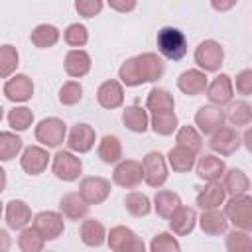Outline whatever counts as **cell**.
Instances as JSON below:
<instances>
[{
	"instance_id": "6da1fadb",
	"label": "cell",
	"mask_w": 252,
	"mask_h": 252,
	"mask_svg": "<svg viewBox=\"0 0 252 252\" xmlns=\"http://www.w3.org/2000/svg\"><path fill=\"white\" fill-rule=\"evenodd\" d=\"M156 43H158L159 55L169 61H181L187 53V37L181 30L173 26L161 28L156 35Z\"/></svg>"
},
{
	"instance_id": "7a4b0ae2",
	"label": "cell",
	"mask_w": 252,
	"mask_h": 252,
	"mask_svg": "<svg viewBox=\"0 0 252 252\" xmlns=\"http://www.w3.org/2000/svg\"><path fill=\"white\" fill-rule=\"evenodd\" d=\"M224 215L228 222L234 224V228L252 232V197L242 193L234 195L224 203Z\"/></svg>"
},
{
	"instance_id": "3957f363",
	"label": "cell",
	"mask_w": 252,
	"mask_h": 252,
	"mask_svg": "<svg viewBox=\"0 0 252 252\" xmlns=\"http://www.w3.org/2000/svg\"><path fill=\"white\" fill-rule=\"evenodd\" d=\"M51 171L59 181H77L83 171V161L71 150H59L51 158Z\"/></svg>"
},
{
	"instance_id": "277c9868",
	"label": "cell",
	"mask_w": 252,
	"mask_h": 252,
	"mask_svg": "<svg viewBox=\"0 0 252 252\" xmlns=\"http://www.w3.org/2000/svg\"><path fill=\"white\" fill-rule=\"evenodd\" d=\"M65 138H67V124L57 116L43 118L35 126V140L45 148H59L65 142Z\"/></svg>"
},
{
	"instance_id": "5b68a950",
	"label": "cell",
	"mask_w": 252,
	"mask_h": 252,
	"mask_svg": "<svg viewBox=\"0 0 252 252\" xmlns=\"http://www.w3.org/2000/svg\"><path fill=\"white\" fill-rule=\"evenodd\" d=\"M195 63L205 73H217L224 61V49L215 39H205L195 47Z\"/></svg>"
},
{
	"instance_id": "8992f818",
	"label": "cell",
	"mask_w": 252,
	"mask_h": 252,
	"mask_svg": "<svg viewBox=\"0 0 252 252\" xmlns=\"http://www.w3.org/2000/svg\"><path fill=\"white\" fill-rule=\"evenodd\" d=\"M108 248L114 252H144L146 246L142 242V238L128 226H112L108 236H106Z\"/></svg>"
},
{
	"instance_id": "52a82bcc",
	"label": "cell",
	"mask_w": 252,
	"mask_h": 252,
	"mask_svg": "<svg viewBox=\"0 0 252 252\" xmlns=\"http://www.w3.org/2000/svg\"><path fill=\"white\" fill-rule=\"evenodd\" d=\"M142 169L146 185L154 189H159L167 181V158H163L159 152H148L142 159Z\"/></svg>"
},
{
	"instance_id": "ba28073f",
	"label": "cell",
	"mask_w": 252,
	"mask_h": 252,
	"mask_svg": "<svg viewBox=\"0 0 252 252\" xmlns=\"http://www.w3.org/2000/svg\"><path fill=\"white\" fill-rule=\"evenodd\" d=\"M112 181H114V185L124 187V189H134V187H138V185L144 181L142 163L136 161V159H120V161L114 165Z\"/></svg>"
},
{
	"instance_id": "9c48e42d",
	"label": "cell",
	"mask_w": 252,
	"mask_h": 252,
	"mask_svg": "<svg viewBox=\"0 0 252 252\" xmlns=\"http://www.w3.org/2000/svg\"><path fill=\"white\" fill-rule=\"evenodd\" d=\"M32 224H33V228L45 238V242L59 238V236L63 234V230H65L63 213H61V211H59V213H57V211H41V213H37V215L33 217Z\"/></svg>"
},
{
	"instance_id": "30bf717a",
	"label": "cell",
	"mask_w": 252,
	"mask_h": 252,
	"mask_svg": "<svg viewBox=\"0 0 252 252\" xmlns=\"http://www.w3.org/2000/svg\"><path fill=\"white\" fill-rule=\"evenodd\" d=\"M240 144H242V136L232 126H220L215 134H211V140H209L211 150L224 158L232 156L240 148Z\"/></svg>"
},
{
	"instance_id": "8fae6325",
	"label": "cell",
	"mask_w": 252,
	"mask_h": 252,
	"mask_svg": "<svg viewBox=\"0 0 252 252\" xmlns=\"http://www.w3.org/2000/svg\"><path fill=\"white\" fill-rule=\"evenodd\" d=\"M224 122H226V114L217 104H205L195 112V126L205 136L215 134L220 126H224Z\"/></svg>"
},
{
	"instance_id": "7c38bea8",
	"label": "cell",
	"mask_w": 252,
	"mask_h": 252,
	"mask_svg": "<svg viewBox=\"0 0 252 252\" xmlns=\"http://www.w3.org/2000/svg\"><path fill=\"white\" fill-rule=\"evenodd\" d=\"M79 193L89 205H100L110 195V181L104 177H96V175L83 177L79 183Z\"/></svg>"
},
{
	"instance_id": "4fadbf2b",
	"label": "cell",
	"mask_w": 252,
	"mask_h": 252,
	"mask_svg": "<svg viewBox=\"0 0 252 252\" xmlns=\"http://www.w3.org/2000/svg\"><path fill=\"white\" fill-rule=\"evenodd\" d=\"M2 93L12 102H26L33 96V81L24 73H16L6 79Z\"/></svg>"
},
{
	"instance_id": "5bb4252c",
	"label": "cell",
	"mask_w": 252,
	"mask_h": 252,
	"mask_svg": "<svg viewBox=\"0 0 252 252\" xmlns=\"http://www.w3.org/2000/svg\"><path fill=\"white\" fill-rule=\"evenodd\" d=\"M96 142V134L94 128L85 124V122H77L75 126H71L69 134H67V148L75 154H87L93 150Z\"/></svg>"
},
{
	"instance_id": "9a60e30c",
	"label": "cell",
	"mask_w": 252,
	"mask_h": 252,
	"mask_svg": "<svg viewBox=\"0 0 252 252\" xmlns=\"http://www.w3.org/2000/svg\"><path fill=\"white\" fill-rule=\"evenodd\" d=\"M205 94L211 104H217V106L228 104L232 102V96H234V83L226 73H220L209 83Z\"/></svg>"
},
{
	"instance_id": "2e32d148",
	"label": "cell",
	"mask_w": 252,
	"mask_h": 252,
	"mask_svg": "<svg viewBox=\"0 0 252 252\" xmlns=\"http://www.w3.org/2000/svg\"><path fill=\"white\" fill-rule=\"evenodd\" d=\"M49 154L45 148L41 146H28L24 152H22V158H20V165L22 169L28 173V175H39L47 169V163H49Z\"/></svg>"
},
{
	"instance_id": "e0dca14e",
	"label": "cell",
	"mask_w": 252,
	"mask_h": 252,
	"mask_svg": "<svg viewBox=\"0 0 252 252\" xmlns=\"http://www.w3.org/2000/svg\"><path fill=\"white\" fill-rule=\"evenodd\" d=\"M4 220L8 224V228L12 230H22L26 228L33 219H32V209L26 201H20V199H12L6 203V209H4Z\"/></svg>"
},
{
	"instance_id": "ac0fdd59",
	"label": "cell",
	"mask_w": 252,
	"mask_h": 252,
	"mask_svg": "<svg viewBox=\"0 0 252 252\" xmlns=\"http://www.w3.org/2000/svg\"><path fill=\"white\" fill-rule=\"evenodd\" d=\"M209 87V79L203 69H187L177 77V89L187 96L203 94Z\"/></svg>"
},
{
	"instance_id": "d6986e66",
	"label": "cell",
	"mask_w": 252,
	"mask_h": 252,
	"mask_svg": "<svg viewBox=\"0 0 252 252\" xmlns=\"http://www.w3.org/2000/svg\"><path fill=\"white\" fill-rule=\"evenodd\" d=\"M96 102L106 110H114V108L122 106V102H124L122 83L116 79H108V81L100 83V87L96 89Z\"/></svg>"
},
{
	"instance_id": "ffe728a7",
	"label": "cell",
	"mask_w": 252,
	"mask_h": 252,
	"mask_svg": "<svg viewBox=\"0 0 252 252\" xmlns=\"http://www.w3.org/2000/svg\"><path fill=\"white\" fill-rule=\"evenodd\" d=\"M91 55L85 51V49H69L65 53V61H63V67H65V73L73 79H81L85 77L89 71H91Z\"/></svg>"
},
{
	"instance_id": "44dd1931",
	"label": "cell",
	"mask_w": 252,
	"mask_h": 252,
	"mask_svg": "<svg viewBox=\"0 0 252 252\" xmlns=\"http://www.w3.org/2000/svg\"><path fill=\"white\" fill-rule=\"evenodd\" d=\"M195 171H197V177L203 179V181H219L224 171H226V165L220 158L213 156V154H205L197 159L195 163Z\"/></svg>"
},
{
	"instance_id": "7402d4cb",
	"label": "cell",
	"mask_w": 252,
	"mask_h": 252,
	"mask_svg": "<svg viewBox=\"0 0 252 252\" xmlns=\"http://www.w3.org/2000/svg\"><path fill=\"white\" fill-rule=\"evenodd\" d=\"M169 230L175 236H187L189 232H193L195 224H197V211L193 207H179L169 219Z\"/></svg>"
},
{
	"instance_id": "603a6c76",
	"label": "cell",
	"mask_w": 252,
	"mask_h": 252,
	"mask_svg": "<svg viewBox=\"0 0 252 252\" xmlns=\"http://www.w3.org/2000/svg\"><path fill=\"white\" fill-rule=\"evenodd\" d=\"M226 199V191L224 185L220 181H209L199 193H197V207L207 211V209H219Z\"/></svg>"
},
{
	"instance_id": "cb8c5ba5",
	"label": "cell",
	"mask_w": 252,
	"mask_h": 252,
	"mask_svg": "<svg viewBox=\"0 0 252 252\" xmlns=\"http://www.w3.org/2000/svg\"><path fill=\"white\" fill-rule=\"evenodd\" d=\"M89 203L83 199V195L77 191H71V193H65L63 197H61V201H59V211L63 213V217L65 219H69V220H81V219H85L87 217V213H89Z\"/></svg>"
},
{
	"instance_id": "d4e9b609",
	"label": "cell",
	"mask_w": 252,
	"mask_h": 252,
	"mask_svg": "<svg viewBox=\"0 0 252 252\" xmlns=\"http://www.w3.org/2000/svg\"><path fill=\"white\" fill-rule=\"evenodd\" d=\"M165 158H167L169 167H171L175 173H187V171H191V169L195 167V163H197V154L191 152L189 148L179 146V144H175V146L167 152Z\"/></svg>"
},
{
	"instance_id": "484cf974",
	"label": "cell",
	"mask_w": 252,
	"mask_h": 252,
	"mask_svg": "<svg viewBox=\"0 0 252 252\" xmlns=\"http://www.w3.org/2000/svg\"><path fill=\"white\" fill-rule=\"evenodd\" d=\"M199 224H201V230L209 236H220L228 230V219H226L224 211L220 213L219 209L203 211V215L199 217Z\"/></svg>"
},
{
	"instance_id": "4316f807",
	"label": "cell",
	"mask_w": 252,
	"mask_h": 252,
	"mask_svg": "<svg viewBox=\"0 0 252 252\" xmlns=\"http://www.w3.org/2000/svg\"><path fill=\"white\" fill-rule=\"evenodd\" d=\"M79 236H81V240H83L85 246L98 248V246L104 244V240H106L108 234H106V228H104V224L100 220H96V219H85L81 222V226H79Z\"/></svg>"
},
{
	"instance_id": "83f0119b",
	"label": "cell",
	"mask_w": 252,
	"mask_h": 252,
	"mask_svg": "<svg viewBox=\"0 0 252 252\" xmlns=\"http://www.w3.org/2000/svg\"><path fill=\"white\" fill-rule=\"evenodd\" d=\"M136 59H138V65L142 69V75H144L146 83H156V81H159L163 77L165 65H163V59L158 53L146 51V53L136 55Z\"/></svg>"
},
{
	"instance_id": "f1b7e54d",
	"label": "cell",
	"mask_w": 252,
	"mask_h": 252,
	"mask_svg": "<svg viewBox=\"0 0 252 252\" xmlns=\"http://www.w3.org/2000/svg\"><path fill=\"white\" fill-rule=\"evenodd\" d=\"M122 122L130 132L136 134H144L150 128V116H148V108H142L138 104L126 106L122 112Z\"/></svg>"
},
{
	"instance_id": "f546056e",
	"label": "cell",
	"mask_w": 252,
	"mask_h": 252,
	"mask_svg": "<svg viewBox=\"0 0 252 252\" xmlns=\"http://www.w3.org/2000/svg\"><path fill=\"white\" fill-rule=\"evenodd\" d=\"M181 207V197L173 191L167 189H159L154 195V211L158 213V217L161 219H169L177 209Z\"/></svg>"
},
{
	"instance_id": "4dcf8cb0",
	"label": "cell",
	"mask_w": 252,
	"mask_h": 252,
	"mask_svg": "<svg viewBox=\"0 0 252 252\" xmlns=\"http://www.w3.org/2000/svg\"><path fill=\"white\" fill-rule=\"evenodd\" d=\"M146 108H148L152 114H156V112H169V110H173V108H175L173 94H171L167 89L154 87V89L148 93Z\"/></svg>"
},
{
	"instance_id": "1f68e13d",
	"label": "cell",
	"mask_w": 252,
	"mask_h": 252,
	"mask_svg": "<svg viewBox=\"0 0 252 252\" xmlns=\"http://www.w3.org/2000/svg\"><path fill=\"white\" fill-rule=\"evenodd\" d=\"M222 185H224V191L226 195L234 197V195H242L250 189V179L248 175L242 171V169H226L224 175H222Z\"/></svg>"
},
{
	"instance_id": "d6a6232c",
	"label": "cell",
	"mask_w": 252,
	"mask_h": 252,
	"mask_svg": "<svg viewBox=\"0 0 252 252\" xmlns=\"http://www.w3.org/2000/svg\"><path fill=\"white\" fill-rule=\"evenodd\" d=\"M59 37H61V32H59L55 26H51V24H39V26H35V28L32 30V33H30V41H32L35 47H39V49L53 47V45L59 41Z\"/></svg>"
},
{
	"instance_id": "836d02e7",
	"label": "cell",
	"mask_w": 252,
	"mask_h": 252,
	"mask_svg": "<svg viewBox=\"0 0 252 252\" xmlns=\"http://www.w3.org/2000/svg\"><path fill=\"white\" fill-rule=\"evenodd\" d=\"M96 154L100 158V161L104 163H118L122 159V144L116 136L112 134H106L100 142H98V148H96Z\"/></svg>"
},
{
	"instance_id": "e575fe53",
	"label": "cell",
	"mask_w": 252,
	"mask_h": 252,
	"mask_svg": "<svg viewBox=\"0 0 252 252\" xmlns=\"http://www.w3.org/2000/svg\"><path fill=\"white\" fill-rule=\"evenodd\" d=\"M118 79H120V83L126 85V87H140V85L146 83L136 57H130V59H126V61L120 65V69H118Z\"/></svg>"
},
{
	"instance_id": "d590c367",
	"label": "cell",
	"mask_w": 252,
	"mask_h": 252,
	"mask_svg": "<svg viewBox=\"0 0 252 252\" xmlns=\"http://www.w3.org/2000/svg\"><path fill=\"white\" fill-rule=\"evenodd\" d=\"M150 126H152V130L158 136H171L173 132H177L179 122H177L175 112L169 110V112H156V114H152Z\"/></svg>"
},
{
	"instance_id": "8d00e7d4",
	"label": "cell",
	"mask_w": 252,
	"mask_h": 252,
	"mask_svg": "<svg viewBox=\"0 0 252 252\" xmlns=\"http://www.w3.org/2000/svg\"><path fill=\"white\" fill-rule=\"evenodd\" d=\"M45 246V238L32 226H26L20 230V236H18V248L22 252H41Z\"/></svg>"
},
{
	"instance_id": "74e56055",
	"label": "cell",
	"mask_w": 252,
	"mask_h": 252,
	"mask_svg": "<svg viewBox=\"0 0 252 252\" xmlns=\"http://www.w3.org/2000/svg\"><path fill=\"white\" fill-rule=\"evenodd\" d=\"M175 142L183 148H189L191 152L199 154L203 150V138H201V132L193 126H181L177 128L175 132Z\"/></svg>"
},
{
	"instance_id": "f35d334b",
	"label": "cell",
	"mask_w": 252,
	"mask_h": 252,
	"mask_svg": "<svg viewBox=\"0 0 252 252\" xmlns=\"http://www.w3.org/2000/svg\"><path fill=\"white\" fill-rule=\"evenodd\" d=\"M124 209L132 217H146L152 211V203H150L148 195L138 193V191H132V193H128L124 197Z\"/></svg>"
},
{
	"instance_id": "ab89813d",
	"label": "cell",
	"mask_w": 252,
	"mask_h": 252,
	"mask_svg": "<svg viewBox=\"0 0 252 252\" xmlns=\"http://www.w3.org/2000/svg\"><path fill=\"white\" fill-rule=\"evenodd\" d=\"M24 148V142L20 136H16L14 132H0V159L2 161H10L12 158H16Z\"/></svg>"
},
{
	"instance_id": "60d3db41",
	"label": "cell",
	"mask_w": 252,
	"mask_h": 252,
	"mask_svg": "<svg viewBox=\"0 0 252 252\" xmlns=\"http://www.w3.org/2000/svg\"><path fill=\"white\" fill-rule=\"evenodd\" d=\"M18 65H20L18 49L14 45H10V43H4L0 47V77L2 79L12 77V73L16 71Z\"/></svg>"
},
{
	"instance_id": "b9f144b4",
	"label": "cell",
	"mask_w": 252,
	"mask_h": 252,
	"mask_svg": "<svg viewBox=\"0 0 252 252\" xmlns=\"http://www.w3.org/2000/svg\"><path fill=\"white\" fill-rule=\"evenodd\" d=\"M8 124L12 130L16 132H26L32 124H33V112L32 108L28 106H14L10 112H8Z\"/></svg>"
},
{
	"instance_id": "7bdbcfd3",
	"label": "cell",
	"mask_w": 252,
	"mask_h": 252,
	"mask_svg": "<svg viewBox=\"0 0 252 252\" xmlns=\"http://www.w3.org/2000/svg\"><path fill=\"white\" fill-rule=\"evenodd\" d=\"M224 246H226L228 252H252V238L248 236L246 230L234 228L226 234Z\"/></svg>"
},
{
	"instance_id": "ee69618b",
	"label": "cell",
	"mask_w": 252,
	"mask_h": 252,
	"mask_svg": "<svg viewBox=\"0 0 252 252\" xmlns=\"http://www.w3.org/2000/svg\"><path fill=\"white\" fill-rule=\"evenodd\" d=\"M226 118L232 126H248L252 122V106L246 100H236L230 104Z\"/></svg>"
},
{
	"instance_id": "f6af8a7d",
	"label": "cell",
	"mask_w": 252,
	"mask_h": 252,
	"mask_svg": "<svg viewBox=\"0 0 252 252\" xmlns=\"http://www.w3.org/2000/svg\"><path fill=\"white\" fill-rule=\"evenodd\" d=\"M63 39H65V43H67L69 47L79 49V47L87 45V41H89V30H87L83 24H71V26L65 28Z\"/></svg>"
},
{
	"instance_id": "bcb514c9",
	"label": "cell",
	"mask_w": 252,
	"mask_h": 252,
	"mask_svg": "<svg viewBox=\"0 0 252 252\" xmlns=\"http://www.w3.org/2000/svg\"><path fill=\"white\" fill-rule=\"evenodd\" d=\"M83 98V87L79 81H67L59 89V102L63 106H73Z\"/></svg>"
},
{
	"instance_id": "7dc6e473",
	"label": "cell",
	"mask_w": 252,
	"mask_h": 252,
	"mask_svg": "<svg viewBox=\"0 0 252 252\" xmlns=\"http://www.w3.org/2000/svg\"><path fill=\"white\" fill-rule=\"evenodd\" d=\"M150 250L152 252H179L181 250V244L177 242L175 234H171V232H159V234H156L152 238Z\"/></svg>"
},
{
	"instance_id": "c3c4849f",
	"label": "cell",
	"mask_w": 252,
	"mask_h": 252,
	"mask_svg": "<svg viewBox=\"0 0 252 252\" xmlns=\"http://www.w3.org/2000/svg\"><path fill=\"white\" fill-rule=\"evenodd\" d=\"M102 0H75V10L83 18H94L102 12Z\"/></svg>"
},
{
	"instance_id": "681fc988",
	"label": "cell",
	"mask_w": 252,
	"mask_h": 252,
	"mask_svg": "<svg viewBox=\"0 0 252 252\" xmlns=\"http://www.w3.org/2000/svg\"><path fill=\"white\" fill-rule=\"evenodd\" d=\"M234 89L242 96L252 94V69H242L234 79Z\"/></svg>"
},
{
	"instance_id": "f907efd6",
	"label": "cell",
	"mask_w": 252,
	"mask_h": 252,
	"mask_svg": "<svg viewBox=\"0 0 252 252\" xmlns=\"http://www.w3.org/2000/svg\"><path fill=\"white\" fill-rule=\"evenodd\" d=\"M106 4L114 10V12H120V14H128L136 8L138 0H106Z\"/></svg>"
},
{
	"instance_id": "816d5d0a",
	"label": "cell",
	"mask_w": 252,
	"mask_h": 252,
	"mask_svg": "<svg viewBox=\"0 0 252 252\" xmlns=\"http://www.w3.org/2000/svg\"><path fill=\"white\" fill-rule=\"evenodd\" d=\"M236 2L238 0H211V6L217 12H228V10H232L236 6Z\"/></svg>"
},
{
	"instance_id": "f5cc1de1",
	"label": "cell",
	"mask_w": 252,
	"mask_h": 252,
	"mask_svg": "<svg viewBox=\"0 0 252 252\" xmlns=\"http://www.w3.org/2000/svg\"><path fill=\"white\" fill-rule=\"evenodd\" d=\"M242 144H244V148L252 154V126H250V128H246V132L242 134Z\"/></svg>"
}]
</instances>
